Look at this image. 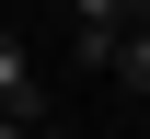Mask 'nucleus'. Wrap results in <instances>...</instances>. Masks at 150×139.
<instances>
[{
	"label": "nucleus",
	"mask_w": 150,
	"mask_h": 139,
	"mask_svg": "<svg viewBox=\"0 0 150 139\" xmlns=\"http://www.w3.org/2000/svg\"><path fill=\"white\" fill-rule=\"evenodd\" d=\"M0 116L12 128H46V81H35V58H23L12 35H0Z\"/></svg>",
	"instance_id": "nucleus-1"
},
{
	"label": "nucleus",
	"mask_w": 150,
	"mask_h": 139,
	"mask_svg": "<svg viewBox=\"0 0 150 139\" xmlns=\"http://www.w3.org/2000/svg\"><path fill=\"white\" fill-rule=\"evenodd\" d=\"M69 23H81V35H127V23H139V0H69Z\"/></svg>",
	"instance_id": "nucleus-2"
},
{
	"label": "nucleus",
	"mask_w": 150,
	"mask_h": 139,
	"mask_svg": "<svg viewBox=\"0 0 150 139\" xmlns=\"http://www.w3.org/2000/svg\"><path fill=\"white\" fill-rule=\"evenodd\" d=\"M115 81H127V93H150V35H115V58H104Z\"/></svg>",
	"instance_id": "nucleus-3"
},
{
	"label": "nucleus",
	"mask_w": 150,
	"mask_h": 139,
	"mask_svg": "<svg viewBox=\"0 0 150 139\" xmlns=\"http://www.w3.org/2000/svg\"><path fill=\"white\" fill-rule=\"evenodd\" d=\"M0 139H35V128H12V116H0Z\"/></svg>",
	"instance_id": "nucleus-4"
},
{
	"label": "nucleus",
	"mask_w": 150,
	"mask_h": 139,
	"mask_svg": "<svg viewBox=\"0 0 150 139\" xmlns=\"http://www.w3.org/2000/svg\"><path fill=\"white\" fill-rule=\"evenodd\" d=\"M127 35H150V0H139V23H127Z\"/></svg>",
	"instance_id": "nucleus-5"
},
{
	"label": "nucleus",
	"mask_w": 150,
	"mask_h": 139,
	"mask_svg": "<svg viewBox=\"0 0 150 139\" xmlns=\"http://www.w3.org/2000/svg\"><path fill=\"white\" fill-rule=\"evenodd\" d=\"M35 139H69V128H35Z\"/></svg>",
	"instance_id": "nucleus-6"
}]
</instances>
